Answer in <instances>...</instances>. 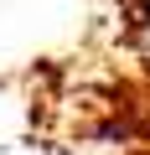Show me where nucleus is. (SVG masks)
<instances>
[{
  "label": "nucleus",
  "instance_id": "f257e3e1",
  "mask_svg": "<svg viewBox=\"0 0 150 155\" xmlns=\"http://www.w3.org/2000/svg\"><path fill=\"white\" fill-rule=\"evenodd\" d=\"M129 5H135V16H150V0H129Z\"/></svg>",
  "mask_w": 150,
  "mask_h": 155
}]
</instances>
